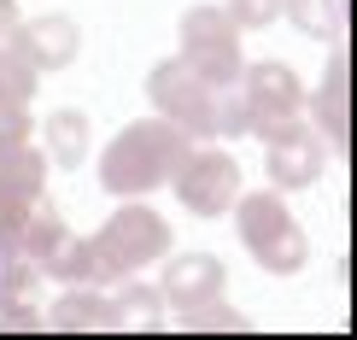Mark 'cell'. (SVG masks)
Masks as SVG:
<instances>
[{"instance_id":"6da1fadb","label":"cell","mask_w":357,"mask_h":340,"mask_svg":"<svg viewBox=\"0 0 357 340\" xmlns=\"http://www.w3.org/2000/svg\"><path fill=\"white\" fill-rule=\"evenodd\" d=\"M188 135L170 124V117H135V124H123L112 135V147L100 153V188L117 200H141V194H153V188H170V176L176 165H182V153H188Z\"/></svg>"},{"instance_id":"7a4b0ae2","label":"cell","mask_w":357,"mask_h":340,"mask_svg":"<svg viewBox=\"0 0 357 340\" xmlns=\"http://www.w3.org/2000/svg\"><path fill=\"white\" fill-rule=\"evenodd\" d=\"M229 212H234V229H241V246L258 258V270H270V276H299L305 264H310V241H305L299 217L287 212L281 188L241 194Z\"/></svg>"},{"instance_id":"3957f363","label":"cell","mask_w":357,"mask_h":340,"mask_svg":"<svg viewBox=\"0 0 357 340\" xmlns=\"http://www.w3.org/2000/svg\"><path fill=\"white\" fill-rule=\"evenodd\" d=\"M88 246H94L100 288H112V282H123V276H141L146 264L170 258V223L146 200H123L106 217V229L88 235Z\"/></svg>"},{"instance_id":"277c9868","label":"cell","mask_w":357,"mask_h":340,"mask_svg":"<svg viewBox=\"0 0 357 340\" xmlns=\"http://www.w3.org/2000/svg\"><path fill=\"white\" fill-rule=\"evenodd\" d=\"M146 100H153V112L170 117L188 141H211L217 135V88L205 82L182 53L158 59V65L146 71Z\"/></svg>"},{"instance_id":"5b68a950","label":"cell","mask_w":357,"mask_h":340,"mask_svg":"<svg viewBox=\"0 0 357 340\" xmlns=\"http://www.w3.org/2000/svg\"><path fill=\"white\" fill-rule=\"evenodd\" d=\"M182 59L211 88H234L246 71L241 65V24L222 6H188L182 12Z\"/></svg>"},{"instance_id":"8992f818","label":"cell","mask_w":357,"mask_h":340,"mask_svg":"<svg viewBox=\"0 0 357 340\" xmlns=\"http://www.w3.org/2000/svg\"><path fill=\"white\" fill-rule=\"evenodd\" d=\"M241 182H246L241 165H234L222 147H188L176 176H170L176 200H182L193 217H229V205L241 200Z\"/></svg>"},{"instance_id":"52a82bcc","label":"cell","mask_w":357,"mask_h":340,"mask_svg":"<svg viewBox=\"0 0 357 340\" xmlns=\"http://www.w3.org/2000/svg\"><path fill=\"white\" fill-rule=\"evenodd\" d=\"M234 88H241L246 106H252V135H258V141L270 135L275 124H287V117L305 112V82H299V71L281 65V59H258V65H246Z\"/></svg>"},{"instance_id":"ba28073f","label":"cell","mask_w":357,"mask_h":340,"mask_svg":"<svg viewBox=\"0 0 357 340\" xmlns=\"http://www.w3.org/2000/svg\"><path fill=\"white\" fill-rule=\"evenodd\" d=\"M322 165H328V147L310 124L299 117H287V124H275L270 135H264V170H270L275 188H317L322 182Z\"/></svg>"},{"instance_id":"9c48e42d","label":"cell","mask_w":357,"mask_h":340,"mask_svg":"<svg viewBox=\"0 0 357 340\" xmlns=\"http://www.w3.org/2000/svg\"><path fill=\"white\" fill-rule=\"evenodd\" d=\"M305 106L317 117L310 129L322 135V147H334L346 158V147H351V59H346V41H334L328 65H322V82L305 88Z\"/></svg>"},{"instance_id":"30bf717a","label":"cell","mask_w":357,"mask_h":340,"mask_svg":"<svg viewBox=\"0 0 357 340\" xmlns=\"http://www.w3.org/2000/svg\"><path fill=\"white\" fill-rule=\"evenodd\" d=\"M12 47H18L36 71H65L77 65L82 53V29L77 18H65V12H41V18H18V29H12Z\"/></svg>"},{"instance_id":"8fae6325","label":"cell","mask_w":357,"mask_h":340,"mask_svg":"<svg viewBox=\"0 0 357 340\" xmlns=\"http://www.w3.org/2000/svg\"><path fill=\"white\" fill-rule=\"evenodd\" d=\"M0 329H6V334L47 329V305H41V264H29L24 253L0 258Z\"/></svg>"},{"instance_id":"7c38bea8","label":"cell","mask_w":357,"mask_h":340,"mask_svg":"<svg viewBox=\"0 0 357 340\" xmlns=\"http://www.w3.org/2000/svg\"><path fill=\"white\" fill-rule=\"evenodd\" d=\"M222 282H229V270H222L217 253H176V258L165 264V282H158V293H165V305L188 311V305L222 300Z\"/></svg>"},{"instance_id":"4fadbf2b","label":"cell","mask_w":357,"mask_h":340,"mask_svg":"<svg viewBox=\"0 0 357 340\" xmlns=\"http://www.w3.org/2000/svg\"><path fill=\"white\" fill-rule=\"evenodd\" d=\"M47 329H117L112 293H100L94 282L65 288V293H59V300L47 305Z\"/></svg>"},{"instance_id":"5bb4252c","label":"cell","mask_w":357,"mask_h":340,"mask_svg":"<svg viewBox=\"0 0 357 340\" xmlns=\"http://www.w3.org/2000/svg\"><path fill=\"white\" fill-rule=\"evenodd\" d=\"M41 135H47V165L82 170V158H88V117L77 106H59L47 124H41Z\"/></svg>"},{"instance_id":"9a60e30c","label":"cell","mask_w":357,"mask_h":340,"mask_svg":"<svg viewBox=\"0 0 357 340\" xmlns=\"http://www.w3.org/2000/svg\"><path fill=\"white\" fill-rule=\"evenodd\" d=\"M65 246H70V223L53 212V205H41V200H36V212H29V223H24L18 253H24L29 264H41V276H47V264L65 253Z\"/></svg>"},{"instance_id":"2e32d148","label":"cell","mask_w":357,"mask_h":340,"mask_svg":"<svg viewBox=\"0 0 357 340\" xmlns=\"http://www.w3.org/2000/svg\"><path fill=\"white\" fill-rule=\"evenodd\" d=\"M112 311H117V329H165V293L135 282V276H123V282H112Z\"/></svg>"},{"instance_id":"e0dca14e","label":"cell","mask_w":357,"mask_h":340,"mask_svg":"<svg viewBox=\"0 0 357 340\" xmlns=\"http://www.w3.org/2000/svg\"><path fill=\"white\" fill-rule=\"evenodd\" d=\"M281 12L310 41H346V0H281Z\"/></svg>"},{"instance_id":"ac0fdd59","label":"cell","mask_w":357,"mask_h":340,"mask_svg":"<svg viewBox=\"0 0 357 340\" xmlns=\"http://www.w3.org/2000/svg\"><path fill=\"white\" fill-rule=\"evenodd\" d=\"M0 182L18 188L24 200H41L47 194V153H36V147H12V153H0Z\"/></svg>"},{"instance_id":"d6986e66","label":"cell","mask_w":357,"mask_h":340,"mask_svg":"<svg viewBox=\"0 0 357 340\" xmlns=\"http://www.w3.org/2000/svg\"><path fill=\"white\" fill-rule=\"evenodd\" d=\"M36 82H41V71L29 65L12 41H0V100H6V106H29V100H36Z\"/></svg>"},{"instance_id":"ffe728a7","label":"cell","mask_w":357,"mask_h":340,"mask_svg":"<svg viewBox=\"0 0 357 340\" xmlns=\"http://www.w3.org/2000/svg\"><path fill=\"white\" fill-rule=\"evenodd\" d=\"M176 329H188V334H241V329H252V323L234 311V305H222V300H205V305H188L182 311V323H176Z\"/></svg>"},{"instance_id":"44dd1931","label":"cell","mask_w":357,"mask_h":340,"mask_svg":"<svg viewBox=\"0 0 357 340\" xmlns=\"http://www.w3.org/2000/svg\"><path fill=\"white\" fill-rule=\"evenodd\" d=\"M29 212H36V200H24L18 188H6V182H0V258H12V253H18Z\"/></svg>"},{"instance_id":"7402d4cb","label":"cell","mask_w":357,"mask_h":340,"mask_svg":"<svg viewBox=\"0 0 357 340\" xmlns=\"http://www.w3.org/2000/svg\"><path fill=\"white\" fill-rule=\"evenodd\" d=\"M222 12H229L241 29H264L281 18V0H222Z\"/></svg>"},{"instance_id":"603a6c76","label":"cell","mask_w":357,"mask_h":340,"mask_svg":"<svg viewBox=\"0 0 357 340\" xmlns=\"http://www.w3.org/2000/svg\"><path fill=\"white\" fill-rule=\"evenodd\" d=\"M29 135H36V124H29V106H6V100H0V153L24 147Z\"/></svg>"},{"instance_id":"cb8c5ba5","label":"cell","mask_w":357,"mask_h":340,"mask_svg":"<svg viewBox=\"0 0 357 340\" xmlns=\"http://www.w3.org/2000/svg\"><path fill=\"white\" fill-rule=\"evenodd\" d=\"M18 29V0H0V41Z\"/></svg>"}]
</instances>
